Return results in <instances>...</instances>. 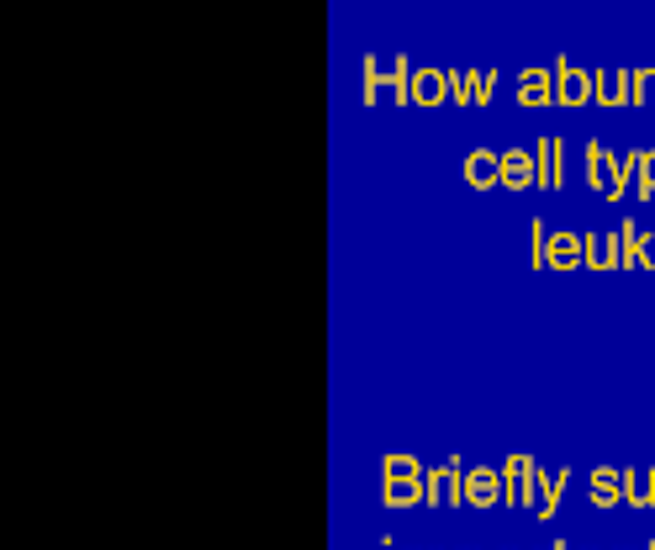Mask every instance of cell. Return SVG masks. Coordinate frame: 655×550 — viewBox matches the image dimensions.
Segmentation results:
<instances>
[{"mask_svg": "<svg viewBox=\"0 0 655 550\" xmlns=\"http://www.w3.org/2000/svg\"><path fill=\"white\" fill-rule=\"evenodd\" d=\"M407 59H365V106H407Z\"/></svg>", "mask_w": 655, "mask_h": 550, "instance_id": "obj_1", "label": "cell"}, {"mask_svg": "<svg viewBox=\"0 0 655 550\" xmlns=\"http://www.w3.org/2000/svg\"><path fill=\"white\" fill-rule=\"evenodd\" d=\"M587 180H592V191L603 196V201H619V196L629 191L619 154H608L603 143H587Z\"/></svg>", "mask_w": 655, "mask_h": 550, "instance_id": "obj_2", "label": "cell"}, {"mask_svg": "<svg viewBox=\"0 0 655 550\" xmlns=\"http://www.w3.org/2000/svg\"><path fill=\"white\" fill-rule=\"evenodd\" d=\"M497 90V69H449V101L455 106H486Z\"/></svg>", "mask_w": 655, "mask_h": 550, "instance_id": "obj_3", "label": "cell"}, {"mask_svg": "<svg viewBox=\"0 0 655 550\" xmlns=\"http://www.w3.org/2000/svg\"><path fill=\"white\" fill-rule=\"evenodd\" d=\"M555 106H597V75L582 64H555Z\"/></svg>", "mask_w": 655, "mask_h": 550, "instance_id": "obj_4", "label": "cell"}, {"mask_svg": "<svg viewBox=\"0 0 655 550\" xmlns=\"http://www.w3.org/2000/svg\"><path fill=\"white\" fill-rule=\"evenodd\" d=\"M428 498H423V508H460V492H465V466L460 461H444V466H434L428 471Z\"/></svg>", "mask_w": 655, "mask_h": 550, "instance_id": "obj_5", "label": "cell"}, {"mask_svg": "<svg viewBox=\"0 0 655 550\" xmlns=\"http://www.w3.org/2000/svg\"><path fill=\"white\" fill-rule=\"evenodd\" d=\"M444 101H449V69L413 64V75H407V106H444Z\"/></svg>", "mask_w": 655, "mask_h": 550, "instance_id": "obj_6", "label": "cell"}, {"mask_svg": "<svg viewBox=\"0 0 655 550\" xmlns=\"http://www.w3.org/2000/svg\"><path fill=\"white\" fill-rule=\"evenodd\" d=\"M502 503V466H471L465 471L460 508H497Z\"/></svg>", "mask_w": 655, "mask_h": 550, "instance_id": "obj_7", "label": "cell"}, {"mask_svg": "<svg viewBox=\"0 0 655 550\" xmlns=\"http://www.w3.org/2000/svg\"><path fill=\"white\" fill-rule=\"evenodd\" d=\"M534 476H539V466L529 455H508V466H502V498L513 508H529L534 503Z\"/></svg>", "mask_w": 655, "mask_h": 550, "instance_id": "obj_8", "label": "cell"}, {"mask_svg": "<svg viewBox=\"0 0 655 550\" xmlns=\"http://www.w3.org/2000/svg\"><path fill=\"white\" fill-rule=\"evenodd\" d=\"M534 170H539V191H560L566 186V143L555 133L534 143Z\"/></svg>", "mask_w": 655, "mask_h": 550, "instance_id": "obj_9", "label": "cell"}, {"mask_svg": "<svg viewBox=\"0 0 655 550\" xmlns=\"http://www.w3.org/2000/svg\"><path fill=\"white\" fill-rule=\"evenodd\" d=\"M465 186H471V191L502 186V154L497 149H471V154H465Z\"/></svg>", "mask_w": 655, "mask_h": 550, "instance_id": "obj_10", "label": "cell"}, {"mask_svg": "<svg viewBox=\"0 0 655 550\" xmlns=\"http://www.w3.org/2000/svg\"><path fill=\"white\" fill-rule=\"evenodd\" d=\"M566 482H571V471H545V466H539V476H534V513H539V519H555V513H560V498H566Z\"/></svg>", "mask_w": 655, "mask_h": 550, "instance_id": "obj_11", "label": "cell"}, {"mask_svg": "<svg viewBox=\"0 0 655 550\" xmlns=\"http://www.w3.org/2000/svg\"><path fill=\"white\" fill-rule=\"evenodd\" d=\"M587 503H592V508H619V503H624V471L597 466V471L587 476Z\"/></svg>", "mask_w": 655, "mask_h": 550, "instance_id": "obj_12", "label": "cell"}, {"mask_svg": "<svg viewBox=\"0 0 655 550\" xmlns=\"http://www.w3.org/2000/svg\"><path fill=\"white\" fill-rule=\"evenodd\" d=\"M428 498V487L418 482V476H381V508H418Z\"/></svg>", "mask_w": 655, "mask_h": 550, "instance_id": "obj_13", "label": "cell"}, {"mask_svg": "<svg viewBox=\"0 0 655 550\" xmlns=\"http://www.w3.org/2000/svg\"><path fill=\"white\" fill-rule=\"evenodd\" d=\"M502 186H508V191H534L539 186L534 149H508V154H502Z\"/></svg>", "mask_w": 655, "mask_h": 550, "instance_id": "obj_14", "label": "cell"}, {"mask_svg": "<svg viewBox=\"0 0 655 550\" xmlns=\"http://www.w3.org/2000/svg\"><path fill=\"white\" fill-rule=\"evenodd\" d=\"M555 101V69H523L518 75V106H550Z\"/></svg>", "mask_w": 655, "mask_h": 550, "instance_id": "obj_15", "label": "cell"}, {"mask_svg": "<svg viewBox=\"0 0 655 550\" xmlns=\"http://www.w3.org/2000/svg\"><path fill=\"white\" fill-rule=\"evenodd\" d=\"M587 265V233H555L550 238V270H576Z\"/></svg>", "mask_w": 655, "mask_h": 550, "instance_id": "obj_16", "label": "cell"}, {"mask_svg": "<svg viewBox=\"0 0 655 550\" xmlns=\"http://www.w3.org/2000/svg\"><path fill=\"white\" fill-rule=\"evenodd\" d=\"M597 106H634L629 96V69H597Z\"/></svg>", "mask_w": 655, "mask_h": 550, "instance_id": "obj_17", "label": "cell"}, {"mask_svg": "<svg viewBox=\"0 0 655 550\" xmlns=\"http://www.w3.org/2000/svg\"><path fill=\"white\" fill-rule=\"evenodd\" d=\"M587 265L592 270H619V233H587Z\"/></svg>", "mask_w": 655, "mask_h": 550, "instance_id": "obj_18", "label": "cell"}, {"mask_svg": "<svg viewBox=\"0 0 655 550\" xmlns=\"http://www.w3.org/2000/svg\"><path fill=\"white\" fill-rule=\"evenodd\" d=\"M613 233H619V270H634V265L645 270V254H640V238H645V233L634 228V217H629V223H619Z\"/></svg>", "mask_w": 655, "mask_h": 550, "instance_id": "obj_19", "label": "cell"}, {"mask_svg": "<svg viewBox=\"0 0 655 550\" xmlns=\"http://www.w3.org/2000/svg\"><path fill=\"white\" fill-rule=\"evenodd\" d=\"M624 503H634V508L655 503V471H624Z\"/></svg>", "mask_w": 655, "mask_h": 550, "instance_id": "obj_20", "label": "cell"}, {"mask_svg": "<svg viewBox=\"0 0 655 550\" xmlns=\"http://www.w3.org/2000/svg\"><path fill=\"white\" fill-rule=\"evenodd\" d=\"M550 223H539V217H534V223H529V260H534V270H550Z\"/></svg>", "mask_w": 655, "mask_h": 550, "instance_id": "obj_21", "label": "cell"}, {"mask_svg": "<svg viewBox=\"0 0 655 550\" xmlns=\"http://www.w3.org/2000/svg\"><path fill=\"white\" fill-rule=\"evenodd\" d=\"M629 96H634V106H655V69L650 64L629 69Z\"/></svg>", "mask_w": 655, "mask_h": 550, "instance_id": "obj_22", "label": "cell"}, {"mask_svg": "<svg viewBox=\"0 0 655 550\" xmlns=\"http://www.w3.org/2000/svg\"><path fill=\"white\" fill-rule=\"evenodd\" d=\"M381 476H418V482H428L423 461H413V455H402V450H391L386 461H381Z\"/></svg>", "mask_w": 655, "mask_h": 550, "instance_id": "obj_23", "label": "cell"}, {"mask_svg": "<svg viewBox=\"0 0 655 550\" xmlns=\"http://www.w3.org/2000/svg\"><path fill=\"white\" fill-rule=\"evenodd\" d=\"M634 196H640V201H650V196H655V149H645V154H640V186H634Z\"/></svg>", "mask_w": 655, "mask_h": 550, "instance_id": "obj_24", "label": "cell"}, {"mask_svg": "<svg viewBox=\"0 0 655 550\" xmlns=\"http://www.w3.org/2000/svg\"><path fill=\"white\" fill-rule=\"evenodd\" d=\"M650 265H655V233H650Z\"/></svg>", "mask_w": 655, "mask_h": 550, "instance_id": "obj_25", "label": "cell"}, {"mask_svg": "<svg viewBox=\"0 0 655 550\" xmlns=\"http://www.w3.org/2000/svg\"><path fill=\"white\" fill-rule=\"evenodd\" d=\"M550 550H571V545H566V540H555V545H550Z\"/></svg>", "mask_w": 655, "mask_h": 550, "instance_id": "obj_26", "label": "cell"}, {"mask_svg": "<svg viewBox=\"0 0 655 550\" xmlns=\"http://www.w3.org/2000/svg\"><path fill=\"white\" fill-rule=\"evenodd\" d=\"M381 550H397V545H391V540H381Z\"/></svg>", "mask_w": 655, "mask_h": 550, "instance_id": "obj_27", "label": "cell"}, {"mask_svg": "<svg viewBox=\"0 0 655 550\" xmlns=\"http://www.w3.org/2000/svg\"><path fill=\"white\" fill-rule=\"evenodd\" d=\"M645 550H655V545H645Z\"/></svg>", "mask_w": 655, "mask_h": 550, "instance_id": "obj_28", "label": "cell"}]
</instances>
